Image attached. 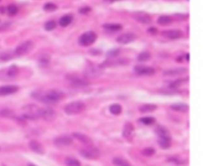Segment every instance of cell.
I'll list each match as a JSON object with an SVG mask.
<instances>
[{
    "label": "cell",
    "instance_id": "19",
    "mask_svg": "<svg viewBox=\"0 0 213 166\" xmlns=\"http://www.w3.org/2000/svg\"><path fill=\"white\" fill-rule=\"evenodd\" d=\"M73 137L75 139H77L78 141L81 143H83V145H85L86 146H93V140H91L90 137H88V135L83 134L82 133H73Z\"/></svg>",
    "mask_w": 213,
    "mask_h": 166
},
{
    "label": "cell",
    "instance_id": "13",
    "mask_svg": "<svg viewBox=\"0 0 213 166\" xmlns=\"http://www.w3.org/2000/svg\"><path fill=\"white\" fill-rule=\"evenodd\" d=\"M127 62H128V61L126 60L125 58H120L117 57H108V59L105 62H103L101 66L102 67V66H121V65H125Z\"/></svg>",
    "mask_w": 213,
    "mask_h": 166
},
{
    "label": "cell",
    "instance_id": "32",
    "mask_svg": "<svg viewBox=\"0 0 213 166\" xmlns=\"http://www.w3.org/2000/svg\"><path fill=\"white\" fill-rule=\"evenodd\" d=\"M7 13L9 16H14L19 13V8L15 4H10L7 8Z\"/></svg>",
    "mask_w": 213,
    "mask_h": 166
},
{
    "label": "cell",
    "instance_id": "46",
    "mask_svg": "<svg viewBox=\"0 0 213 166\" xmlns=\"http://www.w3.org/2000/svg\"><path fill=\"white\" fill-rule=\"evenodd\" d=\"M186 59L187 61H189V53H187L186 55Z\"/></svg>",
    "mask_w": 213,
    "mask_h": 166
},
{
    "label": "cell",
    "instance_id": "7",
    "mask_svg": "<svg viewBox=\"0 0 213 166\" xmlns=\"http://www.w3.org/2000/svg\"><path fill=\"white\" fill-rule=\"evenodd\" d=\"M79 154L83 158L88 160L98 159L100 156V151L96 148H93V146H87V148L80 150Z\"/></svg>",
    "mask_w": 213,
    "mask_h": 166
},
{
    "label": "cell",
    "instance_id": "18",
    "mask_svg": "<svg viewBox=\"0 0 213 166\" xmlns=\"http://www.w3.org/2000/svg\"><path fill=\"white\" fill-rule=\"evenodd\" d=\"M19 91V87L17 86H3L0 87V96H5L12 95L13 93H16Z\"/></svg>",
    "mask_w": 213,
    "mask_h": 166
},
{
    "label": "cell",
    "instance_id": "6",
    "mask_svg": "<svg viewBox=\"0 0 213 166\" xmlns=\"http://www.w3.org/2000/svg\"><path fill=\"white\" fill-rule=\"evenodd\" d=\"M98 38V36L93 31H88L87 32H84L78 39V42L81 46L83 47H88L93 44L95 41Z\"/></svg>",
    "mask_w": 213,
    "mask_h": 166
},
{
    "label": "cell",
    "instance_id": "15",
    "mask_svg": "<svg viewBox=\"0 0 213 166\" xmlns=\"http://www.w3.org/2000/svg\"><path fill=\"white\" fill-rule=\"evenodd\" d=\"M134 71L138 75H143V76H150V75H153L155 73L154 68H152L151 66H142V65H138V66H135Z\"/></svg>",
    "mask_w": 213,
    "mask_h": 166
},
{
    "label": "cell",
    "instance_id": "42",
    "mask_svg": "<svg viewBox=\"0 0 213 166\" xmlns=\"http://www.w3.org/2000/svg\"><path fill=\"white\" fill-rule=\"evenodd\" d=\"M91 11V8L89 7H84V8H82L79 9V13H83V14H85V13H89Z\"/></svg>",
    "mask_w": 213,
    "mask_h": 166
},
{
    "label": "cell",
    "instance_id": "29",
    "mask_svg": "<svg viewBox=\"0 0 213 166\" xmlns=\"http://www.w3.org/2000/svg\"><path fill=\"white\" fill-rule=\"evenodd\" d=\"M172 19L169 16H161L159 19H157V23L162 25V26H166L172 23Z\"/></svg>",
    "mask_w": 213,
    "mask_h": 166
},
{
    "label": "cell",
    "instance_id": "27",
    "mask_svg": "<svg viewBox=\"0 0 213 166\" xmlns=\"http://www.w3.org/2000/svg\"><path fill=\"white\" fill-rule=\"evenodd\" d=\"M103 28L108 31H111V32H117V31H120L121 29L123 28L122 25L117 23H106L104 24Z\"/></svg>",
    "mask_w": 213,
    "mask_h": 166
},
{
    "label": "cell",
    "instance_id": "5",
    "mask_svg": "<svg viewBox=\"0 0 213 166\" xmlns=\"http://www.w3.org/2000/svg\"><path fill=\"white\" fill-rule=\"evenodd\" d=\"M19 74V68L16 66H11L8 68L0 71V80L10 81L14 79Z\"/></svg>",
    "mask_w": 213,
    "mask_h": 166
},
{
    "label": "cell",
    "instance_id": "41",
    "mask_svg": "<svg viewBox=\"0 0 213 166\" xmlns=\"http://www.w3.org/2000/svg\"><path fill=\"white\" fill-rule=\"evenodd\" d=\"M119 53V49H114V50H110L109 52L107 53V56H108V57H117Z\"/></svg>",
    "mask_w": 213,
    "mask_h": 166
},
{
    "label": "cell",
    "instance_id": "37",
    "mask_svg": "<svg viewBox=\"0 0 213 166\" xmlns=\"http://www.w3.org/2000/svg\"><path fill=\"white\" fill-rule=\"evenodd\" d=\"M140 121L142 123L143 125H146V126H150V125L153 124L155 122V119L151 117V116H147V117H143L140 120Z\"/></svg>",
    "mask_w": 213,
    "mask_h": 166
},
{
    "label": "cell",
    "instance_id": "12",
    "mask_svg": "<svg viewBox=\"0 0 213 166\" xmlns=\"http://www.w3.org/2000/svg\"><path fill=\"white\" fill-rule=\"evenodd\" d=\"M133 19L140 23L149 24L152 23V18L148 13L144 12H135L133 13Z\"/></svg>",
    "mask_w": 213,
    "mask_h": 166
},
{
    "label": "cell",
    "instance_id": "35",
    "mask_svg": "<svg viewBox=\"0 0 213 166\" xmlns=\"http://www.w3.org/2000/svg\"><path fill=\"white\" fill-rule=\"evenodd\" d=\"M57 8H58V6L53 3H47L43 6V9L46 12H53V11L56 10Z\"/></svg>",
    "mask_w": 213,
    "mask_h": 166
},
{
    "label": "cell",
    "instance_id": "28",
    "mask_svg": "<svg viewBox=\"0 0 213 166\" xmlns=\"http://www.w3.org/2000/svg\"><path fill=\"white\" fill-rule=\"evenodd\" d=\"M72 17L71 16V15H65V16L62 17L61 19H60V20H59V24H60V26L65 28V27L68 26V25L72 23Z\"/></svg>",
    "mask_w": 213,
    "mask_h": 166
},
{
    "label": "cell",
    "instance_id": "24",
    "mask_svg": "<svg viewBox=\"0 0 213 166\" xmlns=\"http://www.w3.org/2000/svg\"><path fill=\"white\" fill-rule=\"evenodd\" d=\"M16 57L14 54V52L12 51H4L0 53V62H8Z\"/></svg>",
    "mask_w": 213,
    "mask_h": 166
},
{
    "label": "cell",
    "instance_id": "49",
    "mask_svg": "<svg viewBox=\"0 0 213 166\" xmlns=\"http://www.w3.org/2000/svg\"><path fill=\"white\" fill-rule=\"evenodd\" d=\"M128 166H130V165H128Z\"/></svg>",
    "mask_w": 213,
    "mask_h": 166
},
{
    "label": "cell",
    "instance_id": "23",
    "mask_svg": "<svg viewBox=\"0 0 213 166\" xmlns=\"http://www.w3.org/2000/svg\"><path fill=\"white\" fill-rule=\"evenodd\" d=\"M133 130H134V127H133V124L130 123V122L126 123V125L124 126V129H123V137L126 138V139H129V138L132 137Z\"/></svg>",
    "mask_w": 213,
    "mask_h": 166
},
{
    "label": "cell",
    "instance_id": "2",
    "mask_svg": "<svg viewBox=\"0 0 213 166\" xmlns=\"http://www.w3.org/2000/svg\"><path fill=\"white\" fill-rule=\"evenodd\" d=\"M40 110L39 106L35 104H27L22 108V114L24 118L35 121L40 118Z\"/></svg>",
    "mask_w": 213,
    "mask_h": 166
},
{
    "label": "cell",
    "instance_id": "33",
    "mask_svg": "<svg viewBox=\"0 0 213 166\" xmlns=\"http://www.w3.org/2000/svg\"><path fill=\"white\" fill-rule=\"evenodd\" d=\"M110 112L113 115H119L122 112V106L118 104H113L110 106Z\"/></svg>",
    "mask_w": 213,
    "mask_h": 166
},
{
    "label": "cell",
    "instance_id": "40",
    "mask_svg": "<svg viewBox=\"0 0 213 166\" xmlns=\"http://www.w3.org/2000/svg\"><path fill=\"white\" fill-rule=\"evenodd\" d=\"M141 154L145 156H152L155 154V150L152 148H146L141 151Z\"/></svg>",
    "mask_w": 213,
    "mask_h": 166
},
{
    "label": "cell",
    "instance_id": "36",
    "mask_svg": "<svg viewBox=\"0 0 213 166\" xmlns=\"http://www.w3.org/2000/svg\"><path fill=\"white\" fill-rule=\"evenodd\" d=\"M112 163L114 164H116V165H117V166H128V165H130V164H128L127 161H125L124 160H123V159H121V158L113 159Z\"/></svg>",
    "mask_w": 213,
    "mask_h": 166
},
{
    "label": "cell",
    "instance_id": "16",
    "mask_svg": "<svg viewBox=\"0 0 213 166\" xmlns=\"http://www.w3.org/2000/svg\"><path fill=\"white\" fill-rule=\"evenodd\" d=\"M188 71V69L185 67H177V68H172L167 70L164 71L163 75L167 77H177V76H181L186 74Z\"/></svg>",
    "mask_w": 213,
    "mask_h": 166
},
{
    "label": "cell",
    "instance_id": "48",
    "mask_svg": "<svg viewBox=\"0 0 213 166\" xmlns=\"http://www.w3.org/2000/svg\"><path fill=\"white\" fill-rule=\"evenodd\" d=\"M110 2H113V1H117V0H109Z\"/></svg>",
    "mask_w": 213,
    "mask_h": 166
},
{
    "label": "cell",
    "instance_id": "21",
    "mask_svg": "<svg viewBox=\"0 0 213 166\" xmlns=\"http://www.w3.org/2000/svg\"><path fill=\"white\" fill-rule=\"evenodd\" d=\"M156 133L158 135L159 139H164V140H171V134L170 132L166 127L162 126H158L156 128Z\"/></svg>",
    "mask_w": 213,
    "mask_h": 166
},
{
    "label": "cell",
    "instance_id": "39",
    "mask_svg": "<svg viewBox=\"0 0 213 166\" xmlns=\"http://www.w3.org/2000/svg\"><path fill=\"white\" fill-rule=\"evenodd\" d=\"M56 23L54 21H48V23H46L45 25H44V28L47 30V31H52L53 29L56 28Z\"/></svg>",
    "mask_w": 213,
    "mask_h": 166
},
{
    "label": "cell",
    "instance_id": "9",
    "mask_svg": "<svg viewBox=\"0 0 213 166\" xmlns=\"http://www.w3.org/2000/svg\"><path fill=\"white\" fill-rule=\"evenodd\" d=\"M102 72L103 71L101 66H90L86 68L84 75L86 78H97L100 77Z\"/></svg>",
    "mask_w": 213,
    "mask_h": 166
},
{
    "label": "cell",
    "instance_id": "1",
    "mask_svg": "<svg viewBox=\"0 0 213 166\" xmlns=\"http://www.w3.org/2000/svg\"><path fill=\"white\" fill-rule=\"evenodd\" d=\"M32 96L33 97L38 101H41L47 105H53L63 100L65 96V94L61 90L53 89L48 90L46 92L36 91L33 93Z\"/></svg>",
    "mask_w": 213,
    "mask_h": 166
},
{
    "label": "cell",
    "instance_id": "34",
    "mask_svg": "<svg viewBox=\"0 0 213 166\" xmlns=\"http://www.w3.org/2000/svg\"><path fill=\"white\" fill-rule=\"evenodd\" d=\"M150 58H151V54L149 52H143L139 54L137 57V60L139 62H146L148 61Z\"/></svg>",
    "mask_w": 213,
    "mask_h": 166
},
{
    "label": "cell",
    "instance_id": "38",
    "mask_svg": "<svg viewBox=\"0 0 213 166\" xmlns=\"http://www.w3.org/2000/svg\"><path fill=\"white\" fill-rule=\"evenodd\" d=\"M158 144L163 149H168L171 146V140H164V139H159Z\"/></svg>",
    "mask_w": 213,
    "mask_h": 166
},
{
    "label": "cell",
    "instance_id": "25",
    "mask_svg": "<svg viewBox=\"0 0 213 166\" xmlns=\"http://www.w3.org/2000/svg\"><path fill=\"white\" fill-rule=\"evenodd\" d=\"M0 116L2 118L6 119H14L15 114L12 110L8 108H1L0 109Z\"/></svg>",
    "mask_w": 213,
    "mask_h": 166
},
{
    "label": "cell",
    "instance_id": "26",
    "mask_svg": "<svg viewBox=\"0 0 213 166\" xmlns=\"http://www.w3.org/2000/svg\"><path fill=\"white\" fill-rule=\"evenodd\" d=\"M157 108V105H153V104H145L139 108V111H141V113H147V112H152V111H156Z\"/></svg>",
    "mask_w": 213,
    "mask_h": 166
},
{
    "label": "cell",
    "instance_id": "4",
    "mask_svg": "<svg viewBox=\"0 0 213 166\" xmlns=\"http://www.w3.org/2000/svg\"><path fill=\"white\" fill-rule=\"evenodd\" d=\"M34 48V44L32 41L28 40L25 42H22L16 48V49L14 50V54L16 57H22L30 53L31 51Z\"/></svg>",
    "mask_w": 213,
    "mask_h": 166
},
{
    "label": "cell",
    "instance_id": "30",
    "mask_svg": "<svg viewBox=\"0 0 213 166\" xmlns=\"http://www.w3.org/2000/svg\"><path fill=\"white\" fill-rule=\"evenodd\" d=\"M50 62V58L47 55L41 56L38 59V64L41 67H47Z\"/></svg>",
    "mask_w": 213,
    "mask_h": 166
},
{
    "label": "cell",
    "instance_id": "17",
    "mask_svg": "<svg viewBox=\"0 0 213 166\" xmlns=\"http://www.w3.org/2000/svg\"><path fill=\"white\" fill-rule=\"evenodd\" d=\"M135 39H136V35L131 32H127L124 34L120 35L117 38V42L120 44H128L135 41Z\"/></svg>",
    "mask_w": 213,
    "mask_h": 166
},
{
    "label": "cell",
    "instance_id": "11",
    "mask_svg": "<svg viewBox=\"0 0 213 166\" xmlns=\"http://www.w3.org/2000/svg\"><path fill=\"white\" fill-rule=\"evenodd\" d=\"M72 142V139L68 135H61V136H59L57 137L54 141H53V144L56 147L59 148V149H63V148H66L67 146L71 145Z\"/></svg>",
    "mask_w": 213,
    "mask_h": 166
},
{
    "label": "cell",
    "instance_id": "8",
    "mask_svg": "<svg viewBox=\"0 0 213 166\" xmlns=\"http://www.w3.org/2000/svg\"><path fill=\"white\" fill-rule=\"evenodd\" d=\"M66 79L70 82V84L73 87H85L88 86V80L84 77H81L75 74H71L67 75L66 77Z\"/></svg>",
    "mask_w": 213,
    "mask_h": 166
},
{
    "label": "cell",
    "instance_id": "3",
    "mask_svg": "<svg viewBox=\"0 0 213 166\" xmlns=\"http://www.w3.org/2000/svg\"><path fill=\"white\" fill-rule=\"evenodd\" d=\"M86 105L81 101L71 102L64 107V111L67 115H77L85 111Z\"/></svg>",
    "mask_w": 213,
    "mask_h": 166
},
{
    "label": "cell",
    "instance_id": "45",
    "mask_svg": "<svg viewBox=\"0 0 213 166\" xmlns=\"http://www.w3.org/2000/svg\"><path fill=\"white\" fill-rule=\"evenodd\" d=\"M147 32H149V33H151V34H157V29L156 28H150L148 30H147Z\"/></svg>",
    "mask_w": 213,
    "mask_h": 166
},
{
    "label": "cell",
    "instance_id": "20",
    "mask_svg": "<svg viewBox=\"0 0 213 166\" xmlns=\"http://www.w3.org/2000/svg\"><path fill=\"white\" fill-rule=\"evenodd\" d=\"M28 146H29L32 151H33L36 154H38V155H43L44 152H45L43 145L38 142V141H36V140L30 141L29 144H28Z\"/></svg>",
    "mask_w": 213,
    "mask_h": 166
},
{
    "label": "cell",
    "instance_id": "31",
    "mask_svg": "<svg viewBox=\"0 0 213 166\" xmlns=\"http://www.w3.org/2000/svg\"><path fill=\"white\" fill-rule=\"evenodd\" d=\"M65 164L67 166H82L81 163L77 159L72 158V157H67L65 159Z\"/></svg>",
    "mask_w": 213,
    "mask_h": 166
},
{
    "label": "cell",
    "instance_id": "44",
    "mask_svg": "<svg viewBox=\"0 0 213 166\" xmlns=\"http://www.w3.org/2000/svg\"><path fill=\"white\" fill-rule=\"evenodd\" d=\"M9 26H10V23H4L3 25H0V32L5 31L6 29H8Z\"/></svg>",
    "mask_w": 213,
    "mask_h": 166
},
{
    "label": "cell",
    "instance_id": "43",
    "mask_svg": "<svg viewBox=\"0 0 213 166\" xmlns=\"http://www.w3.org/2000/svg\"><path fill=\"white\" fill-rule=\"evenodd\" d=\"M175 17H176V20H185L187 19V15H185V14H176Z\"/></svg>",
    "mask_w": 213,
    "mask_h": 166
},
{
    "label": "cell",
    "instance_id": "22",
    "mask_svg": "<svg viewBox=\"0 0 213 166\" xmlns=\"http://www.w3.org/2000/svg\"><path fill=\"white\" fill-rule=\"evenodd\" d=\"M171 108L174 110V111H178V112H182V113H186L189 110V106L185 103H175L173 105H171Z\"/></svg>",
    "mask_w": 213,
    "mask_h": 166
},
{
    "label": "cell",
    "instance_id": "47",
    "mask_svg": "<svg viewBox=\"0 0 213 166\" xmlns=\"http://www.w3.org/2000/svg\"><path fill=\"white\" fill-rule=\"evenodd\" d=\"M28 166H36L35 164H28Z\"/></svg>",
    "mask_w": 213,
    "mask_h": 166
},
{
    "label": "cell",
    "instance_id": "10",
    "mask_svg": "<svg viewBox=\"0 0 213 166\" xmlns=\"http://www.w3.org/2000/svg\"><path fill=\"white\" fill-rule=\"evenodd\" d=\"M40 117H42L43 120H45L47 121H52L56 119L57 113L56 111L49 106L43 107L40 110Z\"/></svg>",
    "mask_w": 213,
    "mask_h": 166
},
{
    "label": "cell",
    "instance_id": "14",
    "mask_svg": "<svg viewBox=\"0 0 213 166\" xmlns=\"http://www.w3.org/2000/svg\"><path fill=\"white\" fill-rule=\"evenodd\" d=\"M182 32L181 30H178V29H174V30H165L162 32V36L163 37H165L167 39L170 40H176L179 39L182 37Z\"/></svg>",
    "mask_w": 213,
    "mask_h": 166
}]
</instances>
